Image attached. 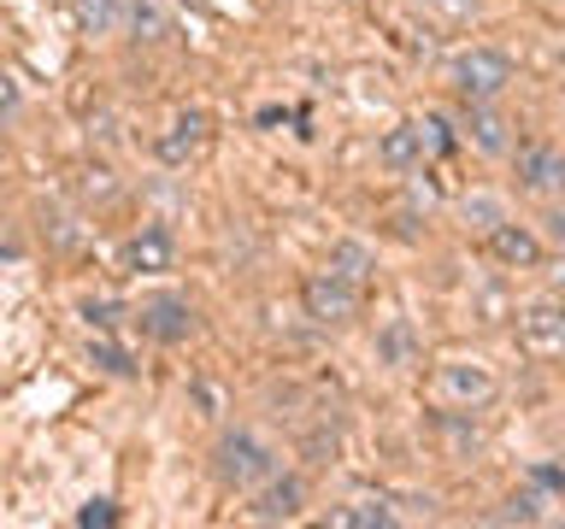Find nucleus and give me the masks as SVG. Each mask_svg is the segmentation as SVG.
<instances>
[{
  "label": "nucleus",
  "instance_id": "f257e3e1",
  "mask_svg": "<svg viewBox=\"0 0 565 529\" xmlns=\"http://www.w3.org/2000/svg\"><path fill=\"white\" fill-rule=\"evenodd\" d=\"M212 471H218L224 488L247 494V488H259L265 476H277V447L254 430H224L218 447H212Z\"/></svg>",
  "mask_w": 565,
  "mask_h": 529
},
{
  "label": "nucleus",
  "instance_id": "f03ea898",
  "mask_svg": "<svg viewBox=\"0 0 565 529\" xmlns=\"http://www.w3.org/2000/svg\"><path fill=\"white\" fill-rule=\"evenodd\" d=\"M300 306H307L312 324H353V317H360V282L335 277L330 264H324V271L307 277V289H300Z\"/></svg>",
  "mask_w": 565,
  "mask_h": 529
},
{
  "label": "nucleus",
  "instance_id": "7ed1b4c3",
  "mask_svg": "<svg viewBox=\"0 0 565 529\" xmlns=\"http://www.w3.org/2000/svg\"><path fill=\"white\" fill-rule=\"evenodd\" d=\"M507 83H512V60H507L501 47H466V53L454 60L459 100H494Z\"/></svg>",
  "mask_w": 565,
  "mask_h": 529
},
{
  "label": "nucleus",
  "instance_id": "20e7f679",
  "mask_svg": "<svg viewBox=\"0 0 565 529\" xmlns=\"http://www.w3.org/2000/svg\"><path fill=\"white\" fill-rule=\"evenodd\" d=\"M136 330L148 335V342H159V347H177V342H189V330H194V306L183 294H148L136 306Z\"/></svg>",
  "mask_w": 565,
  "mask_h": 529
},
{
  "label": "nucleus",
  "instance_id": "39448f33",
  "mask_svg": "<svg viewBox=\"0 0 565 529\" xmlns=\"http://www.w3.org/2000/svg\"><path fill=\"white\" fill-rule=\"evenodd\" d=\"M519 347L530 359H565V300H536L519 312Z\"/></svg>",
  "mask_w": 565,
  "mask_h": 529
},
{
  "label": "nucleus",
  "instance_id": "423d86ee",
  "mask_svg": "<svg viewBox=\"0 0 565 529\" xmlns=\"http://www.w3.org/2000/svg\"><path fill=\"white\" fill-rule=\"evenodd\" d=\"M494 388H501V377L483 359H448L436 377V395L454 406H483V400H494Z\"/></svg>",
  "mask_w": 565,
  "mask_h": 529
},
{
  "label": "nucleus",
  "instance_id": "0eeeda50",
  "mask_svg": "<svg viewBox=\"0 0 565 529\" xmlns=\"http://www.w3.org/2000/svg\"><path fill=\"white\" fill-rule=\"evenodd\" d=\"M300 506H307V483L277 471V476H265V483L254 488L247 518H254V523H289V518H300Z\"/></svg>",
  "mask_w": 565,
  "mask_h": 529
},
{
  "label": "nucleus",
  "instance_id": "6e6552de",
  "mask_svg": "<svg viewBox=\"0 0 565 529\" xmlns=\"http://www.w3.org/2000/svg\"><path fill=\"white\" fill-rule=\"evenodd\" d=\"M519 188L524 194H565V148H554V141L519 148Z\"/></svg>",
  "mask_w": 565,
  "mask_h": 529
},
{
  "label": "nucleus",
  "instance_id": "1a4fd4ad",
  "mask_svg": "<svg viewBox=\"0 0 565 529\" xmlns=\"http://www.w3.org/2000/svg\"><path fill=\"white\" fill-rule=\"evenodd\" d=\"M206 130H212V118L201 112V106L177 112V118L166 123V136H159V159H166V165H189V159L206 148Z\"/></svg>",
  "mask_w": 565,
  "mask_h": 529
},
{
  "label": "nucleus",
  "instance_id": "9d476101",
  "mask_svg": "<svg viewBox=\"0 0 565 529\" xmlns=\"http://www.w3.org/2000/svg\"><path fill=\"white\" fill-rule=\"evenodd\" d=\"M124 271H136V277H159V271H171V259H177V241L166 236V229H141V236L124 241Z\"/></svg>",
  "mask_w": 565,
  "mask_h": 529
},
{
  "label": "nucleus",
  "instance_id": "9b49d317",
  "mask_svg": "<svg viewBox=\"0 0 565 529\" xmlns=\"http://www.w3.org/2000/svg\"><path fill=\"white\" fill-rule=\"evenodd\" d=\"M489 253L501 259L507 271H536V264H542V241L530 236L524 224H512V218H501V224L489 229Z\"/></svg>",
  "mask_w": 565,
  "mask_h": 529
},
{
  "label": "nucleus",
  "instance_id": "f8f14e48",
  "mask_svg": "<svg viewBox=\"0 0 565 529\" xmlns=\"http://www.w3.org/2000/svg\"><path fill=\"white\" fill-rule=\"evenodd\" d=\"M424 136H418V123H395L383 141H377V165L383 171H395V176H406V171H418L424 165Z\"/></svg>",
  "mask_w": 565,
  "mask_h": 529
},
{
  "label": "nucleus",
  "instance_id": "ddd939ff",
  "mask_svg": "<svg viewBox=\"0 0 565 529\" xmlns=\"http://www.w3.org/2000/svg\"><path fill=\"white\" fill-rule=\"evenodd\" d=\"M395 506L388 500H342L324 511V529H395Z\"/></svg>",
  "mask_w": 565,
  "mask_h": 529
},
{
  "label": "nucleus",
  "instance_id": "4468645a",
  "mask_svg": "<svg viewBox=\"0 0 565 529\" xmlns=\"http://www.w3.org/2000/svg\"><path fill=\"white\" fill-rule=\"evenodd\" d=\"M418 359V335H413V324L406 317H388V324L377 330V365H413Z\"/></svg>",
  "mask_w": 565,
  "mask_h": 529
},
{
  "label": "nucleus",
  "instance_id": "2eb2a0df",
  "mask_svg": "<svg viewBox=\"0 0 565 529\" xmlns=\"http://www.w3.org/2000/svg\"><path fill=\"white\" fill-rule=\"evenodd\" d=\"M466 130L483 153H507V118H494L483 100H466Z\"/></svg>",
  "mask_w": 565,
  "mask_h": 529
},
{
  "label": "nucleus",
  "instance_id": "dca6fc26",
  "mask_svg": "<svg viewBox=\"0 0 565 529\" xmlns=\"http://www.w3.org/2000/svg\"><path fill=\"white\" fill-rule=\"evenodd\" d=\"M330 271L365 289L371 271H377V259H371V247H365V241H335V247H330Z\"/></svg>",
  "mask_w": 565,
  "mask_h": 529
},
{
  "label": "nucleus",
  "instance_id": "f3484780",
  "mask_svg": "<svg viewBox=\"0 0 565 529\" xmlns=\"http://www.w3.org/2000/svg\"><path fill=\"white\" fill-rule=\"evenodd\" d=\"M83 35H118L124 30V0H77Z\"/></svg>",
  "mask_w": 565,
  "mask_h": 529
},
{
  "label": "nucleus",
  "instance_id": "a211bd4d",
  "mask_svg": "<svg viewBox=\"0 0 565 529\" xmlns=\"http://www.w3.org/2000/svg\"><path fill=\"white\" fill-rule=\"evenodd\" d=\"M542 500H547V494H542L536 483H524L519 494H507V500H501V511H494V523H542V518H547Z\"/></svg>",
  "mask_w": 565,
  "mask_h": 529
},
{
  "label": "nucleus",
  "instance_id": "6ab92c4d",
  "mask_svg": "<svg viewBox=\"0 0 565 529\" xmlns=\"http://www.w3.org/2000/svg\"><path fill=\"white\" fill-rule=\"evenodd\" d=\"M436 430L454 441V453H459V458H471L477 447H483V430L471 423V406H466V412H441V418H436Z\"/></svg>",
  "mask_w": 565,
  "mask_h": 529
},
{
  "label": "nucleus",
  "instance_id": "aec40b11",
  "mask_svg": "<svg viewBox=\"0 0 565 529\" xmlns=\"http://www.w3.org/2000/svg\"><path fill=\"white\" fill-rule=\"evenodd\" d=\"M88 359H95V365L106 370V377H136L130 353H124L118 342H106V335H100V342H88Z\"/></svg>",
  "mask_w": 565,
  "mask_h": 529
},
{
  "label": "nucleus",
  "instance_id": "412c9836",
  "mask_svg": "<svg viewBox=\"0 0 565 529\" xmlns=\"http://www.w3.org/2000/svg\"><path fill=\"white\" fill-rule=\"evenodd\" d=\"M501 218H507V212H501V201H489V194H471V201H466V224H477L483 236H489Z\"/></svg>",
  "mask_w": 565,
  "mask_h": 529
},
{
  "label": "nucleus",
  "instance_id": "4be33fe9",
  "mask_svg": "<svg viewBox=\"0 0 565 529\" xmlns=\"http://www.w3.org/2000/svg\"><path fill=\"white\" fill-rule=\"evenodd\" d=\"M530 483L542 494H565V458H536V465H530Z\"/></svg>",
  "mask_w": 565,
  "mask_h": 529
},
{
  "label": "nucleus",
  "instance_id": "5701e85b",
  "mask_svg": "<svg viewBox=\"0 0 565 529\" xmlns=\"http://www.w3.org/2000/svg\"><path fill=\"white\" fill-rule=\"evenodd\" d=\"M418 136H424V153H454L448 118H418Z\"/></svg>",
  "mask_w": 565,
  "mask_h": 529
},
{
  "label": "nucleus",
  "instance_id": "b1692460",
  "mask_svg": "<svg viewBox=\"0 0 565 529\" xmlns=\"http://www.w3.org/2000/svg\"><path fill=\"white\" fill-rule=\"evenodd\" d=\"M77 523H83V529H113V523H118V506H113V500H88V506L77 511Z\"/></svg>",
  "mask_w": 565,
  "mask_h": 529
},
{
  "label": "nucleus",
  "instance_id": "393cba45",
  "mask_svg": "<svg viewBox=\"0 0 565 529\" xmlns=\"http://www.w3.org/2000/svg\"><path fill=\"white\" fill-rule=\"evenodd\" d=\"M18 106H24V88H18L12 71H0V118H18Z\"/></svg>",
  "mask_w": 565,
  "mask_h": 529
},
{
  "label": "nucleus",
  "instance_id": "a878e982",
  "mask_svg": "<svg viewBox=\"0 0 565 529\" xmlns=\"http://www.w3.org/2000/svg\"><path fill=\"white\" fill-rule=\"evenodd\" d=\"M83 317H88V324H100V330H113L118 324V306H113V300H88Z\"/></svg>",
  "mask_w": 565,
  "mask_h": 529
},
{
  "label": "nucleus",
  "instance_id": "bb28decb",
  "mask_svg": "<svg viewBox=\"0 0 565 529\" xmlns=\"http://www.w3.org/2000/svg\"><path fill=\"white\" fill-rule=\"evenodd\" d=\"M424 7H436L448 18H477V0H424Z\"/></svg>",
  "mask_w": 565,
  "mask_h": 529
},
{
  "label": "nucleus",
  "instance_id": "cd10ccee",
  "mask_svg": "<svg viewBox=\"0 0 565 529\" xmlns=\"http://www.w3.org/2000/svg\"><path fill=\"white\" fill-rule=\"evenodd\" d=\"M542 224H547V241H559V247H565V201H559L554 212H547Z\"/></svg>",
  "mask_w": 565,
  "mask_h": 529
}]
</instances>
